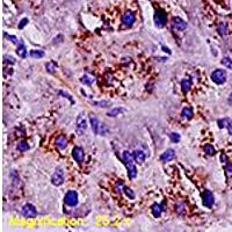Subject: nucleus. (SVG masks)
I'll return each instance as SVG.
<instances>
[{
  "instance_id": "obj_38",
  "label": "nucleus",
  "mask_w": 232,
  "mask_h": 232,
  "mask_svg": "<svg viewBox=\"0 0 232 232\" xmlns=\"http://www.w3.org/2000/svg\"><path fill=\"white\" fill-rule=\"evenodd\" d=\"M161 48H163V50H164L165 52H167V54H171V50L168 49V48H166V47H164V45H163Z\"/></svg>"
},
{
  "instance_id": "obj_17",
  "label": "nucleus",
  "mask_w": 232,
  "mask_h": 232,
  "mask_svg": "<svg viewBox=\"0 0 232 232\" xmlns=\"http://www.w3.org/2000/svg\"><path fill=\"white\" fill-rule=\"evenodd\" d=\"M190 87H192V80L190 79L186 78V79H183L182 81H181V90H182V92L185 94L189 92Z\"/></svg>"
},
{
  "instance_id": "obj_39",
  "label": "nucleus",
  "mask_w": 232,
  "mask_h": 232,
  "mask_svg": "<svg viewBox=\"0 0 232 232\" xmlns=\"http://www.w3.org/2000/svg\"><path fill=\"white\" fill-rule=\"evenodd\" d=\"M229 104H232V93L230 94V97H229Z\"/></svg>"
},
{
  "instance_id": "obj_35",
  "label": "nucleus",
  "mask_w": 232,
  "mask_h": 232,
  "mask_svg": "<svg viewBox=\"0 0 232 232\" xmlns=\"http://www.w3.org/2000/svg\"><path fill=\"white\" fill-rule=\"evenodd\" d=\"M59 94H61V95H63V97H65V98H67L69 100H70V101H71V102H72V104H74V101L72 100V98H71V97H70L69 94H66V93H64V92H59Z\"/></svg>"
},
{
  "instance_id": "obj_26",
  "label": "nucleus",
  "mask_w": 232,
  "mask_h": 232,
  "mask_svg": "<svg viewBox=\"0 0 232 232\" xmlns=\"http://www.w3.org/2000/svg\"><path fill=\"white\" fill-rule=\"evenodd\" d=\"M29 149V145H28V143L27 142H20L18 144V150L19 151H21V152H25Z\"/></svg>"
},
{
  "instance_id": "obj_24",
  "label": "nucleus",
  "mask_w": 232,
  "mask_h": 232,
  "mask_svg": "<svg viewBox=\"0 0 232 232\" xmlns=\"http://www.w3.org/2000/svg\"><path fill=\"white\" fill-rule=\"evenodd\" d=\"M110 104H111V102L110 101H106V100H104V101H94L93 102V106L101 107V108H107V107H109Z\"/></svg>"
},
{
  "instance_id": "obj_30",
  "label": "nucleus",
  "mask_w": 232,
  "mask_h": 232,
  "mask_svg": "<svg viewBox=\"0 0 232 232\" xmlns=\"http://www.w3.org/2000/svg\"><path fill=\"white\" fill-rule=\"evenodd\" d=\"M4 36L6 37L7 40L12 41V43H14V44H18V43H19V40L15 36H12V35H7V34H4Z\"/></svg>"
},
{
  "instance_id": "obj_18",
  "label": "nucleus",
  "mask_w": 232,
  "mask_h": 232,
  "mask_svg": "<svg viewBox=\"0 0 232 232\" xmlns=\"http://www.w3.org/2000/svg\"><path fill=\"white\" fill-rule=\"evenodd\" d=\"M16 54H18L19 57H21V58H26V56H27V49H26V47L23 45L22 41H20V45H19V48L16 49Z\"/></svg>"
},
{
  "instance_id": "obj_32",
  "label": "nucleus",
  "mask_w": 232,
  "mask_h": 232,
  "mask_svg": "<svg viewBox=\"0 0 232 232\" xmlns=\"http://www.w3.org/2000/svg\"><path fill=\"white\" fill-rule=\"evenodd\" d=\"M4 59H6L7 63H11V64H14V63H15V59L13 58L12 56L5 55V56H4Z\"/></svg>"
},
{
  "instance_id": "obj_6",
  "label": "nucleus",
  "mask_w": 232,
  "mask_h": 232,
  "mask_svg": "<svg viewBox=\"0 0 232 232\" xmlns=\"http://www.w3.org/2000/svg\"><path fill=\"white\" fill-rule=\"evenodd\" d=\"M63 182H64V172L61 167H57L55 173L51 177V183L54 186H61L63 185Z\"/></svg>"
},
{
  "instance_id": "obj_11",
  "label": "nucleus",
  "mask_w": 232,
  "mask_h": 232,
  "mask_svg": "<svg viewBox=\"0 0 232 232\" xmlns=\"http://www.w3.org/2000/svg\"><path fill=\"white\" fill-rule=\"evenodd\" d=\"M172 26H173L177 30H185V29L187 28L186 21H183L182 19H180V18H173V20H172Z\"/></svg>"
},
{
  "instance_id": "obj_10",
  "label": "nucleus",
  "mask_w": 232,
  "mask_h": 232,
  "mask_svg": "<svg viewBox=\"0 0 232 232\" xmlns=\"http://www.w3.org/2000/svg\"><path fill=\"white\" fill-rule=\"evenodd\" d=\"M77 129L79 130V132H83L87 129V120L83 113H80L77 117Z\"/></svg>"
},
{
  "instance_id": "obj_22",
  "label": "nucleus",
  "mask_w": 232,
  "mask_h": 232,
  "mask_svg": "<svg viewBox=\"0 0 232 232\" xmlns=\"http://www.w3.org/2000/svg\"><path fill=\"white\" fill-rule=\"evenodd\" d=\"M56 67H57V64H56L55 62L50 61L47 63V65H45V69H47V71L49 72V73H54L56 70Z\"/></svg>"
},
{
  "instance_id": "obj_31",
  "label": "nucleus",
  "mask_w": 232,
  "mask_h": 232,
  "mask_svg": "<svg viewBox=\"0 0 232 232\" xmlns=\"http://www.w3.org/2000/svg\"><path fill=\"white\" fill-rule=\"evenodd\" d=\"M28 23V19L25 18V19H22L21 21H20V25H19V29H22V28H25V26Z\"/></svg>"
},
{
  "instance_id": "obj_8",
  "label": "nucleus",
  "mask_w": 232,
  "mask_h": 232,
  "mask_svg": "<svg viewBox=\"0 0 232 232\" xmlns=\"http://www.w3.org/2000/svg\"><path fill=\"white\" fill-rule=\"evenodd\" d=\"M202 200H203V204L204 207L207 208H211L213 204H214V195L210 190H204V193L202 194Z\"/></svg>"
},
{
  "instance_id": "obj_16",
  "label": "nucleus",
  "mask_w": 232,
  "mask_h": 232,
  "mask_svg": "<svg viewBox=\"0 0 232 232\" xmlns=\"http://www.w3.org/2000/svg\"><path fill=\"white\" fill-rule=\"evenodd\" d=\"M151 210H152L153 216H154L156 218H158V217H160L161 213H163V210H164V207H163V204L154 203V204H152V207H151Z\"/></svg>"
},
{
  "instance_id": "obj_29",
  "label": "nucleus",
  "mask_w": 232,
  "mask_h": 232,
  "mask_svg": "<svg viewBox=\"0 0 232 232\" xmlns=\"http://www.w3.org/2000/svg\"><path fill=\"white\" fill-rule=\"evenodd\" d=\"M170 138H171V141L173 142V143H179L180 139H181L180 135L177 134V132H172V134H170Z\"/></svg>"
},
{
  "instance_id": "obj_12",
  "label": "nucleus",
  "mask_w": 232,
  "mask_h": 232,
  "mask_svg": "<svg viewBox=\"0 0 232 232\" xmlns=\"http://www.w3.org/2000/svg\"><path fill=\"white\" fill-rule=\"evenodd\" d=\"M175 157V151L173 149H167L165 152L160 156V160L161 161H171Z\"/></svg>"
},
{
  "instance_id": "obj_36",
  "label": "nucleus",
  "mask_w": 232,
  "mask_h": 232,
  "mask_svg": "<svg viewBox=\"0 0 232 232\" xmlns=\"http://www.w3.org/2000/svg\"><path fill=\"white\" fill-rule=\"evenodd\" d=\"M227 130H229V134L232 135V120H229V123H227Z\"/></svg>"
},
{
  "instance_id": "obj_28",
  "label": "nucleus",
  "mask_w": 232,
  "mask_h": 232,
  "mask_svg": "<svg viewBox=\"0 0 232 232\" xmlns=\"http://www.w3.org/2000/svg\"><path fill=\"white\" fill-rule=\"evenodd\" d=\"M222 64H223L225 67H227V69L232 70V59L231 58H227V57L223 58V59H222Z\"/></svg>"
},
{
  "instance_id": "obj_23",
  "label": "nucleus",
  "mask_w": 232,
  "mask_h": 232,
  "mask_svg": "<svg viewBox=\"0 0 232 232\" xmlns=\"http://www.w3.org/2000/svg\"><path fill=\"white\" fill-rule=\"evenodd\" d=\"M122 111H123V108H121V107H117V108H113L110 111H108V113H107V115L109 116V117H115V116H117L118 114H121Z\"/></svg>"
},
{
  "instance_id": "obj_15",
  "label": "nucleus",
  "mask_w": 232,
  "mask_h": 232,
  "mask_svg": "<svg viewBox=\"0 0 232 232\" xmlns=\"http://www.w3.org/2000/svg\"><path fill=\"white\" fill-rule=\"evenodd\" d=\"M56 145L58 149L61 150H64L67 145V141H66V137L64 135H59L57 138H56Z\"/></svg>"
},
{
  "instance_id": "obj_19",
  "label": "nucleus",
  "mask_w": 232,
  "mask_h": 232,
  "mask_svg": "<svg viewBox=\"0 0 232 232\" xmlns=\"http://www.w3.org/2000/svg\"><path fill=\"white\" fill-rule=\"evenodd\" d=\"M181 115L183 118H192L193 117V109L190 107H183L182 111H181Z\"/></svg>"
},
{
  "instance_id": "obj_33",
  "label": "nucleus",
  "mask_w": 232,
  "mask_h": 232,
  "mask_svg": "<svg viewBox=\"0 0 232 232\" xmlns=\"http://www.w3.org/2000/svg\"><path fill=\"white\" fill-rule=\"evenodd\" d=\"M124 192H125V194L130 197V199H135V194H134V192L131 189H129V188H124Z\"/></svg>"
},
{
  "instance_id": "obj_25",
  "label": "nucleus",
  "mask_w": 232,
  "mask_h": 232,
  "mask_svg": "<svg viewBox=\"0 0 232 232\" xmlns=\"http://www.w3.org/2000/svg\"><path fill=\"white\" fill-rule=\"evenodd\" d=\"M30 56L33 58H42L44 56V51H42V50H31Z\"/></svg>"
},
{
  "instance_id": "obj_7",
  "label": "nucleus",
  "mask_w": 232,
  "mask_h": 232,
  "mask_svg": "<svg viewBox=\"0 0 232 232\" xmlns=\"http://www.w3.org/2000/svg\"><path fill=\"white\" fill-rule=\"evenodd\" d=\"M22 215L25 216V217H27V218H35L36 217V215H37V211H36V209H35V207L33 206V204H25L23 207H22Z\"/></svg>"
},
{
  "instance_id": "obj_2",
  "label": "nucleus",
  "mask_w": 232,
  "mask_h": 232,
  "mask_svg": "<svg viewBox=\"0 0 232 232\" xmlns=\"http://www.w3.org/2000/svg\"><path fill=\"white\" fill-rule=\"evenodd\" d=\"M90 121H91L93 132L95 135H104L108 131V129L106 128V125H104V124H101V123L99 122V120L94 115L90 116Z\"/></svg>"
},
{
  "instance_id": "obj_5",
  "label": "nucleus",
  "mask_w": 232,
  "mask_h": 232,
  "mask_svg": "<svg viewBox=\"0 0 232 232\" xmlns=\"http://www.w3.org/2000/svg\"><path fill=\"white\" fill-rule=\"evenodd\" d=\"M64 202L69 207H76L78 204V193L76 190H69L64 197Z\"/></svg>"
},
{
  "instance_id": "obj_9",
  "label": "nucleus",
  "mask_w": 232,
  "mask_h": 232,
  "mask_svg": "<svg viewBox=\"0 0 232 232\" xmlns=\"http://www.w3.org/2000/svg\"><path fill=\"white\" fill-rule=\"evenodd\" d=\"M72 157L77 163H83L84 159H85V152H84V150L81 147L76 146L72 150Z\"/></svg>"
},
{
  "instance_id": "obj_21",
  "label": "nucleus",
  "mask_w": 232,
  "mask_h": 232,
  "mask_svg": "<svg viewBox=\"0 0 232 232\" xmlns=\"http://www.w3.org/2000/svg\"><path fill=\"white\" fill-rule=\"evenodd\" d=\"M80 81L84 84V85H87V86H90L92 85L93 83H94V78H92V77H90V76H87V74H85L84 77H81V79H80Z\"/></svg>"
},
{
  "instance_id": "obj_4",
  "label": "nucleus",
  "mask_w": 232,
  "mask_h": 232,
  "mask_svg": "<svg viewBox=\"0 0 232 232\" xmlns=\"http://www.w3.org/2000/svg\"><path fill=\"white\" fill-rule=\"evenodd\" d=\"M211 80L216 83L217 85H222L226 81V72L225 70H220V69H217L215 70L214 72L211 73Z\"/></svg>"
},
{
  "instance_id": "obj_14",
  "label": "nucleus",
  "mask_w": 232,
  "mask_h": 232,
  "mask_svg": "<svg viewBox=\"0 0 232 232\" xmlns=\"http://www.w3.org/2000/svg\"><path fill=\"white\" fill-rule=\"evenodd\" d=\"M122 21L125 26H131L135 22V14L131 12H127L123 15Z\"/></svg>"
},
{
  "instance_id": "obj_1",
  "label": "nucleus",
  "mask_w": 232,
  "mask_h": 232,
  "mask_svg": "<svg viewBox=\"0 0 232 232\" xmlns=\"http://www.w3.org/2000/svg\"><path fill=\"white\" fill-rule=\"evenodd\" d=\"M123 161H124V165L127 166L129 178L135 179L137 177V168L135 166V159L132 153H130L129 151H124L123 152Z\"/></svg>"
},
{
  "instance_id": "obj_27",
  "label": "nucleus",
  "mask_w": 232,
  "mask_h": 232,
  "mask_svg": "<svg viewBox=\"0 0 232 232\" xmlns=\"http://www.w3.org/2000/svg\"><path fill=\"white\" fill-rule=\"evenodd\" d=\"M218 33L220 35H226L227 34V28H226V25L224 22H220L218 25Z\"/></svg>"
},
{
  "instance_id": "obj_37",
  "label": "nucleus",
  "mask_w": 232,
  "mask_h": 232,
  "mask_svg": "<svg viewBox=\"0 0 232 232\" xmlns=\"http://www.w3.org/2000/svg\"><path fill=\"white\" fill-rule=\"evenodd\" d=\"M226 171L232 172V164L231 163H226Z\"/></svg>"
},
{
  "instance_id": "obj_3",
  "label": "nucleus",
  "mask_w": 232,
  "mask_h": 232,
  "mask_svg": "<svg viewBox=\"0 0 232 232\" xmlns=\"http://www.w3.org/2000/svg\"><path fill=\"white\" fill-rule=\"evenodd\" d=\"M153 20H154V23L158 28H163L167 23V14L161 9H157L154 12Z\"/></svg>"
},
{
  "instance_id": "obj_34",
  "label": "nucleus",
  "mask_w": 232,
  "mask_h": 232,
  "mask_svg": "<svg viewBox=\"0 0 232 232\" xmlns=\"http://www.w3.org/2000/svg\"><path fill=\"white\" fill-rule=\"evenodd\" d=\"M122 189H124V185H123V182L118 181L117 185H116V190H117V192H123Z\"/></svg>"
},
{
  "instance_id": "obj_20",
  "label": "nucleus",
  "mask_w": 232,
  "mask_h": 232,
  "mask_svg": "<svg viewBox=\"0 0 232 232\" xmlns=\"http://www.w3.org/2000/svg\"><path fill=\"white\" fill-rule=\"evenodd\" d=\"M203 150H204V152L207 153L208 156H214L215 153H216V150H215V147L211 144H206L204 147H203Z\"/></svg>"
},
{
  "instance_id": "obj_13",
  "label": "nucleus",
  "mask_w": 232,
  "mask_h": 232,
  "mask_svg": "<svg viewBox=\"0 0 232 232\" xmlns=\"http://www.w3.org/2000/svg\"><path fill=\"white\" fill-rule=\"evenodd\" d=\"M132 156H134L135 161H136L137 164H143V163L145 161V158H146L145 153L143 152V151H141V150H135Z\"/></svg>"
}]
</instances>
